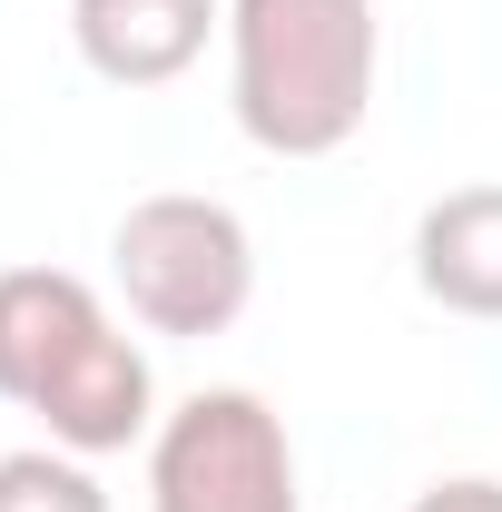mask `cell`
Listing matches in <instances>:
<instances>
[{"label":"cell","mask_w":502,"mask_h":512,"mask_svg":"<svg viewBox=\"0 0 502 512\" xmlns=\"http://www.w3.org/2000/svg\"><path fill=\"white\" fill-rule=\"evenodd\" d=\"M0 512H109V493L79 453L30 444V453H0Z\"/></svg>","instance_id":"obj_8"},{"label":"cell","mask_w":502,"mask_h":512,"mask_svg":"<svg viewBox=\"0 0 502 512\" xmlns=\"http://www.w3.org/2000/svg\"><path fill=\"white\" fill-rule=\"evenodd\" d=\"M414 512H502V483L493 473H453L434 493H414Z\"/></svg>","instance_id":"obj_9"},{"label":"cell","mask_w":502,"mask_h":512,"mask_svg":"<svg viewBox=\"0 0 502 512\" xmlns=\"http://www.w3.org/2000/svg\"><path fill=\"white\" fill-rule=\"evenodd\" d=\"M414 286L443 316L502 325V188H453L414 227Z\"/></svg>","instance_id":"obj_7"},{"label":"cell","mask_w":502,"mask_h":512,"mask_svg":"<svg viewBox=\"0 0 502 512\" xmlns=\"http://www.w3.org/2000/svg\"><path fill=\"white\" fill-rule=\"evenodd\" d=\"M384 69L375 0H227V109L266 158H335Z\"/></svg>","instance_id":"obj_1"},{"label":"cell","mask_w":502,"mask_h":512,"mask_svg":"<svg viewBox=\"0 0 502 512\" xmlns=\"http://www.w3.org/2000/svg\"><path fill=\"white\" fill-rule=\"evenodd\" d=\"M30 414H40V424H50V444L79 453V463L148 444V434H158V375H148V345L119 335V325H99L60 375L40 384V404H30Z\"/></svg>","instance_id":"obj_4"},{"label":"cell","mask_w":502,"mask_h":512,"mask_svg":"<svg viewBox=\"0 0 502 512\" xmlns=\"http://www.w3.org/2000/svg\"><path fill=\"white\" fill-rule=\"evenodd\" d=\"M227 30V0H69V40L109 89H168Z\"/></svg>","instance_id":"obj_5"},{"label":"cell","mask_w":502,"mask_h":512,"mask_svg":"<svg viewBox=\"0 0 502 512\" xmlns=\"http://www.w3.org/2000/svg\"><path fill=\"white\" fill-rule=\"evenodd\" d=\"M119 296L148 335H227L256 296V237L227 197H138L109 237Z\"/></svg>","instance_id":"obj_2"},{"label":"cell","mask_w":502,"mask_h":512,"mask_svg":"<svg viewBox=\"0 0 502 512\" xmlns=\"http://www.w3.org/2000/svg\"><path fill=\"white\" fill-rule=\"evenodd\" d=\"M148 512H306L286 414L247 384H197L148 434Z\"/></svg>","instance_id":"obj_3"},{"label":"cell","mask_w":502,"mask_h":512,"mask_svg":"<svg viewBox=\"0 0 502 512\" xmlns=\"http://www.w3.org/2000/svg\"><path fill=\"white\" fill-rule=\"evenodd\" d=\"M109 325L99 286L69 276V266H10L0 276V404H40V384L60 375L69 355Z\"/></svg>","instance_id":"obj_6"}]
</instances>
